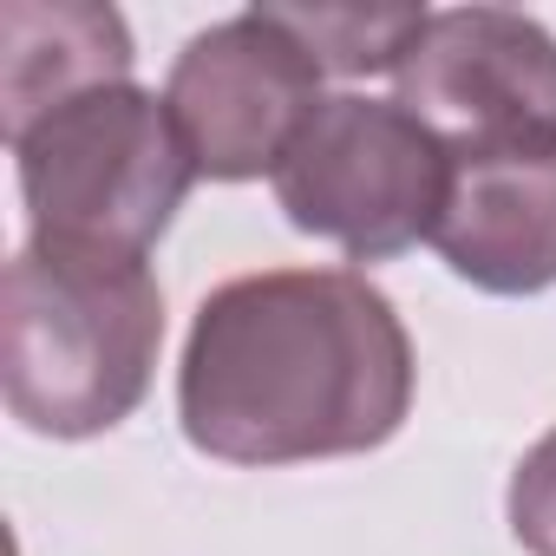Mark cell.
Returning <instances> with one entry per match:
<instances>
[{
  "label": "cell",
  "instance_id": "cell-1",
  "mask_svg": "<svg viewBox=\"0 0 556 556\" xmlns=\"http://www.w3.org/2000/svg\"><path fill=\"white\" fill-rule=\"evenodd\" d=\"M177 413L223 465H315L387 445L413 413V341L354 268H262L210 289Z\"/></svg>",
  "mask_w": 556,
  "mask_h": 556
},
{
  "label": "cell",
  "instance_id": "cell-2",
  "mask_svg": "<svg viewBox=\"0 0 556 556\" xmlns=\"http://www.w3.org/2000/svg\"><path fill=\"white\" fill-rule=\"evenodd\" d=\"M164 348V295L131 255L27 242L0 282V393L27 432L92 439L138 413Z\"/></svg>",
  "mask_w": 556,
  "mask_h": 556
},
{
  "label": "cell",
  "instance_id": "cell-3",
  "mask_svg": "<svg viewBox=\"0 0 556 556\" xmlns=\"http://www.w3.org/2000/svg\"><path fill=\"white\" fill-rule=\"evenodd\" d=\"M14 157L34 242L86 255L144 262L197 184V157L170 105L144 86H99L60 105L14 144Z\"/></svg>",
  "mask_w": 556,
  "mask_h": 556
},
{
  "label": "cell",
  "instance_id": "cell-4",
  "mask_svg": "<svg viewBox=\"0 0 556 556\" xmlns=\"http://www.w3.org/2000/svg\"><path fill=\"white\" fill-rule=\"evenodd\" d=\"M452 197V151L400 99H328L275 170V203L302 236L341 242L354 262L432 242Z\"/></svg>",
  "mask_w": 556,
  "mask_h": 556
},
{
  "label": "cell",
  "instance_id": "cell-5",
  "mask_svg": "<svg viewBox=\"0 0 556 556\" xmlns=\"http://www.w3.org/2000/svg\"><path fill=\"white\" fill-rule=\"evenodd\" d=\"M393 79L400 105L452 151V164L556 151V40L530 14H432Z\"/></svg>",
  "mask_w": 556,
  "mask_h": 556
},
{
  "label": "cell",
  "instance_id": "cell-6",
  "mask_svg": "<svg viewBox=\"0 0 556 556\" xmlns=\"http://www.w3.org/2000/svg\"><path fill=\"white\" fill-rule=\"evenodd\" d=\"M164 105L197 157V177L242 184L282 170L289 144L328 99L321 60L275 21V8H249L236 21L203 27L177 53Z\"/></svg>",
  "mask_w": 556,
  "mask_h": 556
},
{
  "label": "cell",
  "instance_id": "cell-7",
  "mask_svg": "<svg viewBox=\"0 0 556 556\" xmlns=\"http://www.w3.org/2000/svg\"><path fill=\"white\" fill-rule=\"evenodd\" d=\"M432 249L484 295H536L556 282V151L465 157Z\"/></svg>",
  "mask_w": 556,
  "mask_h": 556
},
{
  "label": "cell",
  "instance_id": "cell-8",
  "mask_svg": "<svg viewBox=\"0 0 556 556\" xmlns=\"http://www.w3.org/2000/svg\"><path fill=\"white\" fill-rule=\"evenodd\" d=\"M131 86V34L99 0H0V131L21 144L60 105Z\"/></svg>",
  "mask_w": 556,
  "mask_h": 556
},
{
  "label": "cell",
  "instance_id": "cell-9",
  "mask_svg": "<svg viewBox=\"0 0 556 556\" xmlns=\"http://www.w3.org/2000/svg\"><path fill=\"white\" fill-rule=\"evenodd\" d=\"M315 60L321 73L361 79V73H400V60L413 53V40L426 34V8H275Z\"/></svg>",
  "mask_w": 556,
  "mask_h": 556
},
{
  "label": "cell",
  "instance_id": "cell-10",
  "mask_svg": "<svg viewBox=\"0 0 556 556\" xmlns=\"http://www.w3.org/2000/svg\"><path fill=\"white\" fill-rule=\"evenodd\" d=\"M504 504H510V536L530 556H556V426L517 458Z\"/></svg>",
  "mask_w": 556,
  "mask_h": 556
}]
</instances>
